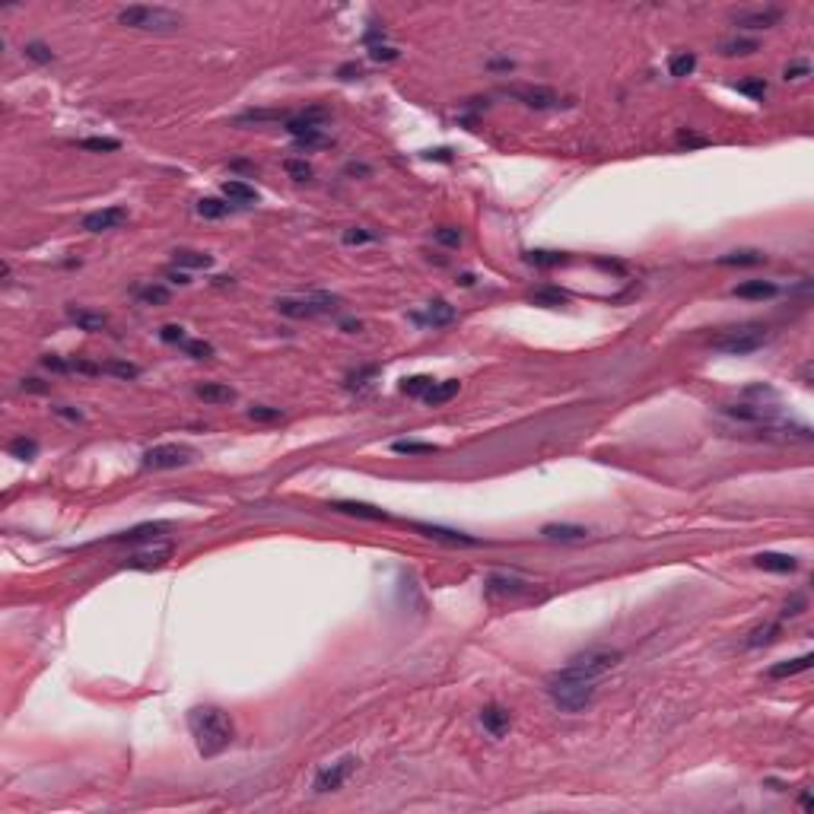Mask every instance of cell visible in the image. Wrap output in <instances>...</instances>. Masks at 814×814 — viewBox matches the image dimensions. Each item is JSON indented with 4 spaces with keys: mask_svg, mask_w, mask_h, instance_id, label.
Listing matches in <instances>:
<instances>
[{
    "mask_svg": "<svg viewBox=\"0 0 814 814\" xmlns=\"http://www.w3.org/2000/svg\"><path fill=\"white\" fill-rule=\"evenodd\" d=\"M481 725L487 731H490L493 738H503L506 731H509V725H513V713L509 709H503V706H483L481 709Z\"/></svg>",
    "mask_w": 814,
    "mask_h": 814,
    "instance_id": "9a60e30c",
    "label": "cell"
},
{
    "mask_svg": "<svg viewBox=\"0 0 814 814\" xmlns=\"http://www.w3.org/2000/svg\"><path fill=\"white\" fill-rule=\"evenodd\" d=\"M694 67H697V54L694 51H681V54H674V58L668 60L671 76H690L694 74Z\"/></svg>",
    "mask_w": 814,
    "mask_h": 814,
    "instance_id": "d6a6232c",
    "label": "cell"
},
{
    "mask_svg": "<svg viewBox=\"0 0 814 814\" xmlns=\"http://www.w3.org/2000/svg\"><path fill=\"white\" fill-rule=\"evenodd\" d=\"M731 293L741 296V299H770V296L779 293V287L770 283V280H747V283H738Z\"/></svg>",
    "mask_w": 814,
    "mask_h": 814,
    "instance_id": "7402d4cb",
    "label": "cell"
},
{
    "mask_svg": "<svg viewBox=\"0 0 814 814\" xmlns=\"http://www.w3.org/2000/svg\"><path fill=\"white\" fill-rule=\"evenodd\" d=\"M280 118H287V112H274V108H258V112H245V115H239V124H245V121H280Z\"/></svg>",
    "mask_w": 814,
    "mask_h": 814,
    "instance_id": "bcb514c9",
    "label": "cell"
},
{
    "mask_svg": "<svg viewBox=\"0 0 814 814\" xmlns=\"http://www.w3.org/2000/svg\"><path fill=\"white\" fill-rule=\"evenodd\" d=\"M169 280H172V283H181V287H188L191 283V277L185 271H169Z\"/></svg>",
    "mask_w": 814,
    "mask_h": 814,
    "instance_id": "94428289",
    "label": "cell"
},
{
    "mask_svg": "<svg viewBox=\"0 0 814 814\" xmlns=\"http://www.w3.org/2000/svg\"><path fill=\"white\" fill-rule=\"evenodd\" d=\"M331 509H338V513H344V515H356V519H369V522H385L388 519L382 509H376V506H369V503H356V499H340V503H334Z\"/></svg>",
    "mask_w": 814,
    "mask_h": 814,
    "instance_id": "44dd1931",
    "label": "cell"
},
{
    "mask_svg": "<svg viewBox=\"0 0 814 814\" xmlns=\"http://www.w3.org/2000/svg\"><path fill=\"white\" fill-rule=\"evenodd\" d=\"M776 636H779V624H761V626H754V630L747 633L745 646L747 649H761V646H770Z\"/></svg>",
    "mask_w": 814,
    "mask_h": 814,
    "instance_id": "83f0119b",
    "label": "cell"
},
{
    "mask_svg": "<svg viewBox=\"0 0 814 814\" xmlns=\"http://www.w3.org/2000/svg\"><path fill=\"white\" fill-rule=\"evenodd\" d=\"M528 264H535V267H557V264H566V255L563 251H544V249H535L525 255Z\"/></svg>",
    "mask_w": 814,
    "mask_h": 814,
    "instance_id": "836d02e7",
    "label": "cell"
},
{
    "mask_svg": "<svg viewBox=\"0 0 814 814\" xmlns=\"http://www.w3.org/2000/svg\"><path fill=\"white\" fill-rule=\"evenodd\" d=\"M811 662H814V656H811V652H805V656H799V658H789V662L773 665L767 674H770V678H792V674H799V671L811 668Z\"/></svg>",
    "mask_w": 814,
    "mask_h": 814,
    "instance_id": "603a6c76",
    "label": "cell"
},
{
    "mask_svg": "<svg viewBox=\"0 0 814 814\" xmlns=\"http://www.w3.org/2000/svg\"><path fill=\"white\" fill-rule=\"evenodd\" d=\"M328 140H324L322 131H312V134H302L296 137V147H302V150H312V147H324Z\"/></svg>",
    "mask_w": 814,
    "mask_h": 814,
    "instance_id": "f5cc1de1",
    "label": "cell"
},
{
    "mask_svg": "<svg viewBox=\"0 0 814 814\" xmlns=\"http://www.w3.org/2000/svg\"><path fill=\"white\" fill-rule=\"evenodd\" d=\"M439 445L433 442H414V439H398V442H392V452L398 455H433Z\"/></svg>",
    "mask_w": 814,
    "mask_h": 814,
    "instance_id": "e575fe53",
    "label": "cell"
},
{
    "mask_svg": "<svg viewBox=\"0 0 814 814\" xmlns=\"http://www.w3.org/2000/svg\"><path fill=\"white\" fill-rule=\"evenodd\" d=\"M191 458H194V452H191L188 445L163 442V445H153V449H147V452H144V461H140V465H144L147 471H169V467H185V465H191Z\"/></svg>",
    "mask_w": 814,
    "mask_h": 814,
    "instance_id": "8992f818",
    "label": "cell"
},
{
    "mask_svg": "<svg viewBox=\"0 0 814 814\" xmlns=\"http://www.w3.org/2000/svg\"><path fill=\"white\" fill-rule=\"evenodd\" d=\"M249 417H251V420H280V410H277V407L258 404V407H251V410H249Z\"/></svg>",
    "mask_w": 814,
    "mask_h": 814,
    "instance_id": "db71d44e",
    "label": "cell"
},
{
    "mask_svg": "<svg viewBox=\"0 0 814 814\" xmlns=\"http://www.w3.org/2000/svg\"><path fill=\"white\" fill-rule=\"evenodd\" d=\"M783 19V10L779 7H754V10H738L731 16V23L738 29H773V26Z\"/></svg>",
    "mask_w": 814,
    "mask_h": 814,
    "instance_id": "30bf717a",
    "label": "cell"
},
{
    "mask_svg": "<svg viewBox=\"0 0 814 814\" xmlns=\"http://www.w3.org/2000/svg\"><path fill=\"white\" fill-rule=\"evenodd\" d=\"M118 23L128 26V29H140V32H156V35H166V32H178L181 29V13L169 7H121L118 10Z\"/></svg>",
    "mask_w": 814,
    "mask_h": 814,
    "instance_id": "3957f363",
    "label": "cell"
},
{
    "mask_svg": "<svg viewBox=\"0 0 814 814\" xmlns=\"http://www.w3.org/2000/svg\"><path fill=\"white\" fill-rule=\"evenodd\" d=\"M354 74L360 76V67H356V64H344V67H340V76H344V80H354Z\"/></svg>",
    "mask_w": 814,
    "mask_h": 814,
    "instance_id": "6125c7cd",
    "label": "cell"
},
{
    "mask_svg": "<svg viewBox=\"0 0 814 814\" xmlns=\"http://www.w3.org/2000/svg\"><path fill=\"white\" fill-rule=\"evenodd\" d=\"M172 258H175V264H178V267H201V271L213 264V258L207 255V251H191V249H178Z\"/></svg>",
    "mask_w": 814,
    "mask_h": 814,
    "instance_id": "f546056e",
    "label": "cell"
},
{
    "mask_svg": "<svg viewBox=\"0 0 814 814\" xmlns=\"http://www.w3.org/2000/svg\"><path fill=\"white\" fill-rule=\"evenodd\" d=\"M754 51H761V45L754 38H729V42L719 45V54H725V58H738V54H754Z\"/></svg>",
    "mask_w": 814,
    "mask_h": 814,
    "instance_id": "f1b7e54d",
    "label": "cell"
},
{
    "mask_svg": "<svg viewBox=\"0 0 814 814\" xmlns=\"http://www.w3.org/2000/svg\"><path fill=\"white\" fill-rule=\"evenodd\" d=\"M414 322L430 324V328H445V324H452V322H455V309H452V306H449L445 299H433L423 312H417Z\"/></svg>",
    "mask_w": 814,
    "mask_h": 814,
    "instance_id": "5bb4252c",
    "label": "cell"
},
{
    "mask_svg": "<svg viewBox=\"0 0 814 814\" xmlns=\"http://www.w3.org/2000/svg\"><path fill=\"white\" fill-rule=\"evenodd\" d=\"M369 58H372V60H382V64H388V60H398L401 54H398V48H392V45H372V48H369Z\"/></svg>",
    "mask_w": 814,
    "mask_h": 814,
    "instance_id": "681fc988",
    "label": "cell"
},
{
    "mask_svg": "<svg viewBox=\"0 0 814 814\" xmlns=\"http://www.w3.org/2000/svg\"><path fill=\"white\" fill-rule=\"evenodd\" d=\"M379 376V366H366V369H356L347 376V388L350 392H360V388H366V385H372V379Z\"/></svg>",
    "mask_w": 814,
    "mask_h": 814,
    "instance_id": "f35d334b",
    "label": "cell"
},
{
    "mask_svg": "<svg viewBox=\"0 0 814 814\" xmlns=\"http://www.w3.org/2000/svg\"><path fill=\"white\" fill-rule=\"evenodd\" d=\"M188 729L201 757H217L233 745V719L219 706H194L188 713Z\"/></svg>",
    "mask_w": 814,
    "mask_h": 814,
    "instance_id": "6da1fadb",
    "label": "cell"
},
{
    "mask_svg": "<svg viewBox=\"0 0 814 814\" xmlns=\"http://www.w3.org/2000/svg\"><path fill=\"white\" fill-rule=\"evenodd\" d=\"M137 299L144 302V306H166L169 287H163V283H147V287L137 290Z\"/></svg>",
    "mask_w": 814,
    "mask_h": 814,
    "instance_id": "4dcf8cb0",
    "label": "cell"
},
{
    "mask_svg": "<svg viewBox=\"0 0 814 814\" xmlns=\"http://www.w3.org/2000/svg\"><path fill=\"white\" fill-rule=\"evenodd\" d=\"M10 455H13V458L29 461V458H35V455H38V442H35V439L19 436V439H13V442H10Z\"/></svg>",
    "mask_w": 814,
    "mask_h": 814,
    "instance_id": "74e56055",
    "label": "cell"
},
{
    "mask_svg": "<svg viewBox=\"0 0 814 814\" xmlns=\"http://www.w3.org/2000/svg\"><path fill=\"white\" fill-rule=\"evenodd\" d=\"M356 770V757H344V761H338V763H331V767H324V770H318V776H315V783H312V789L315 792H334V789H340V786L347 783V776Z\"/></svg>",
    "mask_w": 814,
    "mask_h": 814,
    "instance_id": "9c48e42d",
    "label": "cell"
},
{
    "mask_svg": "<svg viewBox=\"0 0 814 814\" xmlns=\"http://www.w3.org/2000/svg\"><path fill=\"white\" fill-rule=\"evenodd\" d=\"M328 118H331V112L322 106H312L306 108V112H299L296 118L287 121V131L293 137H302V134H312V131H322L324 124H328Z\"/></svg>",
    "mask_w": 814,
    "mask_h": 814,
    "instance_id": "7c38bea8",
    "label": "cell"
},
{
    "mask_svg": "<svg viewBox=\"0 0 814 814\" xmlns=\"http://www.w3.org/2000/svg\"><path fill=\"white\" fill-rule=\"evenodd\" d=\"M169 557H172V547H169V544H156V547L131 554V557L124 560V566H128V570H159V566L169 563Z\"/></svg>",
    "mask_w": 814,
    "mask_h": 814,
    "instance_id": "4fadbf2b",
    "label": "cell"
},
{
    "mask_svg": "<svg viewBox=\"0 0 814 814\" xmlns=\"http://www.w3.org/2000/svg\"><path fill=\"white\" fill-rule=\"evenodd\" d=\"M617 662H620V652H610V649H588V652H582V656H576L573 662H570V668H573L576 674H582V678L598 681Z\"/></svg>",
    "mask_w": 814,
    "mask_h": 814,
    "instance_id": "52a82bcc",
    "label": "cell"
},
{
    "mask_svg": "<svg viewBox=\"0 0 814 814\" xmlns=\"http://www.w3.org/2000/svg\"><path fill=\"white\" fill-rule=\"evenodd\" d=\"M735 90L745 92V96H751V99H763V96H767V83H763V76H754V80H741Z\"/></svg>",
    "mask_w": 814,
    "mask_h": 814,
    "instance_id": "f6af8a7d",
    "label": "cell"
},
{
    "mask_svg": "<svg viewBox=\"0 0 814 814\" xmlns=\"http://www.w3.org/2000/svg\"><path fill=\"white\" fill-rule=\"evenodd\" d=\"M54 414H58V417H64V420H70V423H80V420H83V414H80V410H70L67 404L54 407Z\"/></svg>",
    "mask_w": 814,
    "mask_h": 814,
    "instance_id": "680465c9",
    "label": "cell"
},
{
    "mask_svg": "<svg viewBox=\"0 0 814 814\" xmlns=\"http://www.w3.org/2000/svg\"><path fill=\"white\" fill-rule=\"evenodd\" d=\"M181 350H185L191 360H210V356H213V347L207 344V340H185V344H181Z\"/></svg>",
    "mask_w": 814,
    "mask_h": 814,
    "instance_id": "ee69618b",
    "label": "cell"
},
{
    "mask_svg": "<svg viewBox=\"0 0 814 814\" xmlns=\"http://www.w3.org/2000/svg\"><path fill=\"white\" fill-rule=\"evenodd\" d=\"M283 169H287V175L290 178H296V181H309L312 178V166L306 163V159H287Z\"/></svg>",
    "mask_w": 814,
    "mask_h": 814,
    "instance_id": "7bdbcfd3",
    "label": "cell"
},
{
    "mask_svg": "<svg viewBox=\"0 0 814 814\" xmlns=\"http://www.w3.org/2000/svg\"><path fill=\"white\" fill-rule=\"evenodd\" d=\"M805 76H811V64L808 60H792L786 67V80H805Z\"/></svg>",
    "mask_w": 814,
    "mask_h": 814,
    "instance_id": "f907efd6",
    "label": "cell"
},
{
    "mask_svg": "<svg viewBox=\"0 0 814 814\" xmlns=\"http://www.w3.org/2000/svg\"><path fill=\"white\" fill-rule=\"evenodd\" d=\"M277 309L290 318H315V315H331L340 309V296L331 293H312L302 299H277Z\"/></svg>",
    "mask_w": 814,
    "mask_h": 814,
    "instance_id": "5b68a950",
    "label": "cell"
},
{
    "mask_svg": "<svg viewBox=\"0 0 814 814\" xmlns=\"http://www.w3.org/2000/svg\"><path fill=\"white\" fill-rule=\"evenodd\" d=\"M347 172L350 175H369V169H366V166H356V163H354V166H347Z\"/></svg>",
    "mask_w": 814,
    "mask_h": 814,
    "instance_id": "be15d7a7",
    "label": "cell"
},
{
    "mask_svg": "<svg viewBox=\"0 0 814 814\" xmlns=\"http://www.w3.org/2000/svg\"><path fill=\"white\" fill-rule=\"evenodd\" d=\"M506 96H513L515 102L535 108V112H547V108L560 106V96L551 90V86H509Z\"/></svg>",
    "mask_w": 814,
    "mask_h": 814,
    "instance_id": "ba28073f",
    "label": "cell"
},
{
    "mask_svg": "<svg viewBox=\"0 0 814 814\" xmlns=\"http://www.w3.org/2000/svg\"><path fill=\"white\" fill-rule=\"evenodd\" d=\"M169 525H163V522H156V525H137L131 528V531H121V535H112L108 541L112 544H140V541H153V538H159L163 531H166Z\"/></svg>",
    "mask_w": 814,
    "mask_h": 814,
    "instance_id": "e0dca14e",
    "label": "cell"
},
{
    "mask_svg": "<svg viewBox=\"0 0 814 814\" xmlns=\"http://www.w3.org/2000/svg\"><path fill=\"white\" fill-rule=\"evenodd\" d=\"M379 235L376 233H369V229H360V226H354V229H347L344 233V245H363V242H376Z\"/></svg>",
    "mask_w": 814,
    "mask_h": 814,
    "instance_id": "7dc6e473",
    "label": "cell"
},
{
    "mask_svg": "<svg viewBox=\"0 0 814 814\" xmlns=\"http://www.w3.org/2000/svg\"><path fill=\"white\" fill-rule=\"evenodd\" d=\"M128 223V210L124 207H102V210H92L83 217V229L86 233H112Z\"/></svg>",
    "mask_w": 814,
    "mask_h": 814,
    "instance_id": "8fae6325",
    "label": "cell"
},
{
    "mask_svg": "<svg viewBox=\"0 0 814 814\" xmlns=\"http://www.w3.org/2000/svg\"><path fill=\"white\" fill-rule=\"evenodd\" d=\"M159 338L166 340V344H185V340H188V338H185V328H181V324H166V328L159 331Z\"/></svg>",
    "mask_w": 814,
    "mask_h": 814,
    "instance_id": "816d5d0a",
    "label": "cell"
},
{
    "mask_svg": "<svg viewBox=\"0 0 814 814\" xmlns=\"http://www.w3.org/2000/svg\"><path fill=\"white\" fill-rule=\"evenodd\" d=\"M763 340H767V328L763 324H741V328H731V331L719 334L713 340V347L731 356H745V354H754L757 347H763Z\"/></svg>",
    "mask_w": 814,
    "mask_h": 814,
    "instance_id": "277c9868",
    "label": "cell"
},
{
    "mask_svg": "<svg viewBox=\"0 0 814 814\" xmlns=\"http://www.w3.org/2000/svg\"><path fill=\"white\" fill-rule=\"evenodd\" d=\"M23 392H32V394H45L51 392V385H45L42 379H23Z\"/></svg>",
    "mask_w": 814,
    "mask_h": 814,
    "instance_id": "6f0895ef",
    "label": "cell"
},
{
    "mask_svg": "<svg viewBox=\"0 0 814 814\" xmlns=\"http://www.w3.org/2000/svg\"><path fill=\"white\" fill-rule=\"evenodd\" d=\"M433 388V379L430 376H414V379H404L401 392L404 394H414V398H423V394Z\"/></svg>",
    "mask_w": 814,
    "mask_h": 814,
    "instance_id": "60d3db41",
    "label": "cell"
},
{
    "mask_svg": "<svg viewBox=\"0 0 814 814\" xmlns=\"http://www.w3.org/2000/svg\"><path fill=\"white\" fill-rule=\"evenodd\" d=\"M223 194H226L233 204H255L258 201V191L251 188V185H245V181H239V178H229L226 185H223Z\"/></svg>",
    "mask_w": 814,
    "mask_h": 814,
    "instance_id": "d4e9b609",
    "label": "cell"
},
{
    "mask_svg": "<svg viewBox=\"0 0 814 814\" xmlns=\"http://www.w3.org/2000/svg\"><path fill=\"white\" fill-rule=\"evenodd\" d=\"M531 302H535V306H563V302H570V296L560 287H538L535 293H531Z\"/></svg>",
    "mask_w": 814,
    "mask_h": 814,
    "instance_id": "1f68e13d",
    "label": "cell"
},
{
    "mask_svg": "<svg viewBox=\"0 0 814 814\" xmlns=\"http://www.w3.org/2000/svg\"><path fill=\"white\" fill-rule=\"evenodd\" d=\"M678 144L681 147H706L709 140H706V137H700V134H690V131H681V134H678Z\"/></svg>",
    "mask_w": 814,
    "mask_h": 814,
    "instance_id": "11a10c76",
    "label": "cell"
},
{
    "mask_svg": "<svg viewBox=\"0 0 814 814\" xmlns=\"http://www.w3.org/2000/svg\"><path fill=\"white\" fill-rule=\"evenodd\" d=\"M67 318L80 328V331H90V334L106 331V324H108V318L102 315V312H92V309H67Z\"/></svg>",
    "mask_w": 814,
    "mask_h": 814,
    "instance_id": "d6986e66",
    "label": "cell"
},
{
    "mask_svg": "<svg viewBox=\"0 0 814 814\" xmlns=\"http://www.w3.org/2000/svg\"><path fill=\"white\" fill-rule=\"evenodd\" d=\"M455 394H458V382H455V379H445V382H433V388L423 394V401L430 407H439V404H445V401H452Z\"/></svg>",
    "mask_w": 814,
    "mask_h": 814,
    "instance_id": "cb8c5ba5",
    "label": "cell"
},
{
    "mask_svg": "<svg viewBox=\"0 0 814 814\" xmlns=\"http://www.w3.org/2000/svg\"><path fill=\"white\" fill-rule=\"evenodd\" d=\"M194 394L204 401V404H233L235 392L229 385H219V382H204L194 388Z\"/></svg>",
    "mask_w": 814,
    "mask_h": 814,
    "instance_id": "ffe728a7",
    "label": "cell"
},
{
    "mask_svg": "<svg viewBox=\"0 0 814 814\" xmlns=\"http://www.w3.org/2000/svg\"><path fill=\"white\" fill-rule=\"evenodd\" d=\"M754 563L761 566V570H767V573H795L799 570V560L789 557V554H757Z\"/></svg>",
    "mask_w": 814,
    "mask_h": 814,
    "instance_id": "ac0fdd59",
    "label": "cell"
},
{
    "mask_svg": "<svg viewBox=\"0 0 814 814\" xmlns=\"http://www.w3.org/2000/svg\"><path fill=\"white\" fill-rule=\"evenodd\" d=\"M801 608H805V598L795 595L792 601H786V610H783V614H786V617H795V614H801Z\"/></svg>",
    "mask_w": 814,
    "mask_h": 814,
    "instance_id": "91938a15",
    "label": "cell"
},
{
    "mask_svg": "<svg viewBox=\"0 0 814 814\" xmlns=\"http://www.w3.org/2000/svg\"><path fill=\"white\" fill-rule=\"evenodd\" d=\"M23 54L29 60H35V64H51L54 60V51L45 45V42H29V45L23 48Z\"/></svg>",
    "mask_w": 814,
    "mask_h": 814,
    "instance_id": "b9f144b4",
    "label": "cell"
},
{
    "mask_svg": "<svg viewBox=\"0 0 814 814\" xmlns=\"http://www.w3.org/2000/svg\"><path fill=\"white\" fill-rule=\"evenodd\" d=\"M436 242H439V245H445V249H458V245H461V233H458V229H452V226H442V229H436Z\"/></svg>",
    "mask_w": 814,
    "mask_h": 814,
    "instance_id": "c3c4849f",
    "label": "cell"
},
{
    "mask_svg": "<svg viewBox=\"0 0 814 814\" xmlns=\"http://www.w3.org/2000/svg\"><path fill=\"white\" fill-rule=\"evenodd\" d=\"M541 535L544 538H554V541H582L588 531H585V528H579V525H544Z\"/></svg>",
    "mask_w": 814,
    "mask_h": 814,
    "instance_id": "4316f807",
    "label": "cell"
},
{
    "mask_svg": "<svg viewBox=\"0 0 814 814\" xmlns=\"http://www.w3.org/2000/svg\"><path fill=\"white\" fill-rule=\"evenodd\" d=\"M414 531H420V535L433 538V541H445V544H477V538L465 535V531H452V528H442V525H423V522H414Z\"/></svg>",
    "mask_w": 814,
    "mask_h": 814,
    "instance_id": "2e32d148",
    "label": "cell"
},
{
    "mask_svg": "<svg viewBox=\"0 0 814 814\" xmlns=\"http://www.w3.org/2000/svg\"><path fill=\"white\" fill-rule=\"evenodd\" d=\"M547 697L554 700V706L563 713H582L588 703L595 700V681L576 674L570 665L557 674L547 678Z\"/></svg>",
    "mask_w": 814,
    "mask_h": 814,
    "instance_id": "7a4b0ae2",
    "label": "cell"
},
{
    "mask_svg": "<svg viewBox=\"0 0 814 814\" xmlns=\"http://www.w3.org/2000/svg\"><path fill=\"white\" fill-rule=\"evenodd\" d=\"M763 261H767V255H761V251H729L719 258V264H725V267H757Z\"/></svg>",
    "mask_w": 814,
    "mask_h": 814,
    "instance_id": "484cf974",
    "label": "cell"
},
{
    "mask_svg": "<svg viewBox=\"0 0 814 814\" xmlns=\"http://www.w3.org/2000/svg\"><path fill=\"white\" fill-rule=\"evenodd\" d=\"M42 366H45V369H54V372H70V360H60V356H45Z\"/></svg>",
    "mask_w": 814,
    "mask_h": 814,
    "instance_id": "9f6ffc18",
    "label": "cell"
},
{
    "mask_svg": "<svg viewBox=\"0 0 814 814\" xmlns=\"http://www.w3.org/2000/svg\"><path fill=\"white\" fill-rule=\"evenodd\" d=\"M102 372H108V376H118V379H137V376H140V369H137L134 363H124V360L102 363Z\"/></svg>",
    "mask_w": 814,
    "mask_h": 814,
    "instance_id": "8d00e7d4",
    "label": "cell"
},
{
    "mask_svg": "<svg viewBox=\"0 0 814 814\" xmlns=\"http://www.w3.org/2000/svg\"><path fill=\"white\" fill-rule=\"evenodd\" d=\"M80 147H83V150H92V153H115L121 144L115 137H86V140H80Z\"/></svg>",
    "mask_w": 814,
    "mask_h": 814,
    "instance_id": "ab89813d",
    "label": "cell"
},
{
    "mask_svg": "<svg viewBox=\"0 0 814 814\" xmlns=\"http://www.w3.org/2000/svg\"><path fill=\"white\" fill-rule=\"evenodd\" d=\"M197 213H201L204 219H219L229 213V204L217 201V197H204V201L197 204Z\"/></svg>",
    "mask_w": 814,
    "mask_h": 814,
    "instance_id": "d590c367",
    "label": "cell"
}]
</instances>
